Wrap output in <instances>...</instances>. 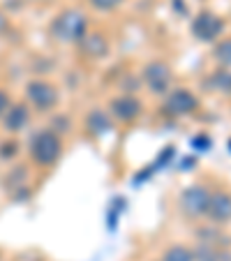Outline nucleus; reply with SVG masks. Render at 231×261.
I'll return each instance as SVG.
<instances>
[{"label": "nucleus", "mask_w": 231, "mask_h": 261, "mask_svg": "<svg viewBox=\"0 0 231 261\" xmlns=\"http://www.w3.org/2000/svg\"><path fill=\"white\" fill-rule=\"evenodd\" d=\"M192 252H194V261H220V252L211 243H199Z\"/></svg>", "instance_id": "16"}, {"label": "nucleus", "mask_w": 231, "mask_h": 261, "mask_svg": "<svg viewBox=\"0 0 231 261\" xmlns=\"http://www.w3.org/2000/svg\"><path fill=\"white\" fill-rule=\"evenodd\" d=\"M213 56H215V60L222 65V67L231 69V37L229 40L217 42L215 49H213Z\"/></svg>", "instance_id": "15"}, {"label": "nucleus", "mask_w": 231, "mask_h": 261, "mask_svg": "<svg viewBox=\"0 0 231 261\" xmlns=\"http://www.w3.org/2000/svg\"><path fill=\"white\" fill-rule=\"evenodd\" d=\"M143 107L134 95H118V97L111 99V107H109V114H111L113 120H118V123H134V120L141 116Z\"/></svg>", "instance_id": "7"}, {"label": "nucleus", "mask_w": 231, "mask_h": 261, "mask_svg": "<svg viewBox=\"0 0 231 261\" xmlns=\"http://www.w3.org/2000/svg\"><path fill=\"white\" fill-rule=\"evenodd\" d=\"M5 28H7V19H5V14L0 12V33H3Z\"/></svg>", "instance_id": "20"}, {"label": "nucleus", "mask_w": 231, "mask_h": 261, "mask_svg": "<svg viewBox=\"0 0 231 261\" xmlns=\"http://www.w3.org/2000/svg\"><path fill=\"white\" fill-rule=\"evenodd\" d=\"M162 261H194V252L185 245H171L162 254Z\"/></svg>", "instance_id": "14"}, {"label": "nucleus", "mask_w": 231, "mask_h": 261, "mask_svg": "<svg viewBox=\"0 0 231 261\" xmlns=\"http://www.w3.org/2000/svg\"><path fill=\"white\" fill-rule=\"evenodd\" d=\"M208 84H211V88L217 90V93L231 95V69L222 67V69H217V72H213Z\"/></svg>", "instance_id": "13"}, {"label": "nucleus", "mask_w": 231, "mask_h": 261, "mask_svg": "<svg viewBox=\"0 0 231 261\" xmlns=\"http://www.w3.org/2000/svg\"><path fill=\"white\" fill-rule=\"evenodd\" d=\"M25 99L37 111H51L58 104V90L44 79H33L25 84Z\"/></svg>", "instance_id": "5"}, {"label": "nucleus", "mask_w": 231, "mask_h": 261, "mask_svg": "<svg viewBox=\"0 0 231 261\" xmlns=\"http://www.w3.org/2000/svg\"><path fill=\"white\" fill-rule=\"evenodd\" d=\"M141 79L152 95H167L169 88H171L173 74H171V67L164 60H152V63H148L143 67Z\"/></svg>", "instance_id": "3"}, {"label": "nucleus", "mask_w": 231, "mask_h": 261, "mask_svg": "<svg viewBox=\"0 0 231 261\" xmlns=\"http://www.w3.org/2000/svg\"><path fill=\"white\" fill-rule=\"evenodd\" d=\"M12 107V102H10V95L5 93V90H0V120L5 118V114H7V109Z\"/></svg>", "instance_id": "19"}, {"label": "nucleus", "mask_w": 231, "mask_h": 261, "mask_svg": "<svg viewBox=\"0 0 231 261\" xmlns=\"http://www.w3.org/2000/svg\"><path fill=\"white\" fill-rule=\"evenodd\" d=\"M211 190L203 188V185H192L183 192L181 197V206L187 215L192 217H199V215H206L208 211V203H211Z\"/></svg>", "instance_id": "8"}, {"label": "nucleus", "mask_w": 231, "mask_h": 261, "mask_svg": "<svg viewBox=\"0 0 231 261\" xmlns=\"http://www.w3.org/2000/svg\"><path fill=\"white\" fill-rule=\"evenodd\" d=\"M79 46H81V51H84V56H88V58H102L109 51L107 40H104L99 33H88L84 40L79 42Z\"/></svg>", "instance_id": "12"}, {"label": "nucleus", "mask_w": 231, "mask_h": 261, "mask_svg": "<svg viewBox=\"0 0 231 261\" xmlns=\"http://www.w3.org/2000/svg\"><path fill=\"white\" fill-rule=\"evenodd\" d=\"M111 125H113L111 114L102 111V109H93V111H90V114L86 116V127H88V132L93 134V137L107 134L109 129H111Z\"/></svg>", "instance_id": "11"}, {"label": "nucleus", "mask_w": 231, "mask_h": 261, "mask_svg": "<svg viewBox=\"0 0 231 261\" xmlns=\"http://www.w3.org/2000/svg\"><path fill=\"white\" fill-rule=\"evenodd\" d=\"M199 109V99L197 95L187 88H173L167 93L164 97V114L181 118V116H190Z\"/></svg>", "instance_id": "4"}, {"label": "nucleus", "mask_w": 231, "mask_h": 261, "mask_svg": "<svg viewBox=\"0 0 231 261\" xmlns=\"http://www.w3.org/2000/svg\"><path fill=\"white\" fill-rule=\"evenodd\" d=\"M28 153L37 167L49 169L63 155V139H60V134L56 129H40V132L33 134V139H30Z\"/></svg>", "instance_id": "2"}, {"label": "nucleus", "mask_w": 231, "mask_h": 261, "mask_svg": "<svg viewBox=\"0 0 231 261\" xmlns=\"http://www.w3.org/2000/svg\"><path fill=\"white\" fill-rule=\"evenodd\" d=\"M206 215L211 217L213 222H217V224H222V222H229L231 220V194H226V192H213Z\"/></svg>", "instance_id": "10"}, {"label": "nucleus", "mask_w": 231, "mask_h": 261, "mask_svg": "<svg viewBox=\"0 0 231 261\" xmlns=\"http://www.w3.org/2000/svg\"><path fill=\"white\" fill-rule=\"evenodd\" d=\"M88 3L97 12H113V10H118L125 0H88Z\"/></svg>", "instance_id": "17"}, {"label": "nucleus", "mask_w": 231, "mask_h": 261, "mask_svg": "<svg viewBox=\"0 0 231 261\" xmlns=\"http://www.w3.org/2000/svg\"><path fill=\"white\" fill-rule=\"evenodd\" d=\"M222 30H224L222 19L208 10L199 12V14L194 16V21H192V35H194L199 42H215L222 35Z\"/></svg>", "instance_id": "6"}, {"label": "nucleus", "mask_w": 231, "mask_h": 261, "mask_svg": "<svg viewBox=\"0 0 231 261\" xmlns=\"http://www.w3.org/2000/svg\"><path fill=\"white\" fill-rule=\"evenodd\" d=\"M51 35L60 44H79L88 35V16L79 10H65L51 23Z\"/></svg>", "instance_id": "1"}, {"label": "nucleus", "mask_w": 231, "mask_h": 261, "mask_svg": "<svg viewBox=\"0 0 231 261\" xmlns=\"http://www.w3.org/2000/svg\"><path fill=\"white\" fill-rule=\"evenodd\" d=\"M28 123H30V109L25 102H14L7 109L5 118H3V127L10 134H19Z\"/></svg>", "instance_id": "9"}, {"label": "nucleus", "mask_w": 231, "mask_h": 261, "mask_svg": "<svg viewBox=\"0 0 231 261\" xmlns=\"http://www.w3.org/2000/svg\"><path fill=\"white\" fill-rule=\"evenodd\" d=\"M16 150H19L16 141H3L0 143V158L3 160H12L16 155Z\"/></svg>", "instance_id": "18"}]
</instances>
